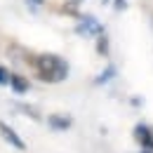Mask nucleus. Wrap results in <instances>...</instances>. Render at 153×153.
I'll list each match as a JSON object with an SVG mask.
<instances>
[{"label":"nucleus","mask_w":153,"mask_h":153,"mask_svg":"<svg viewBox=\"0 0 153 153\" xmlns=\"http://www.w3.org/2000/svg\"><path fill=\"white\" fill-rule=\"evenodd\" d=\"M0 134H2V139H5L7 144H12L17 151H26V144H24V139H21V137L14 132V130H12L7 123H2V120H0Z\"/></svg>","instance_id":"obj_3"},{"label":"nucleus","mask_w":153,"mask_h":153,"mask_svg":"<svg viewBox=\"0 0 153 153\" xmlns=\"http://www.w3.org/2000/svg\"><path fill=\"white\" fill-rule=\"evenodd\" d=\"M134 139H137V144L141 146V151H151L153 153V130L149 125H144V123H139L137 127H134Z\"/></svg>","instance_id":"obj_2"},{"label":"nucleus","mask_w":153,"mask_h":153,"mask_svg":"<svg viewBox=\"0 0 153 153\" xmlns=\"http://www.w3.org/2000/svg\"><path fill=\"white\" fill-rule=\"evenodd\" d=\"M33 68H36V76L45 82H61L68 76V64L66 59L57 57V54H36L31 59Z\"/></svg>","instance_id":"obj_1"},{"label":"nucleus","mask_w":153,"mask_h":153,"mask_svg":"<svg viewBox=\"0 0 153 153\" xmlns=\"http://www.w3.org/2000/svg\"><path fill=\"white\" fill-rule=\"evenodd\" d=\"M10 87H12L17 94H26V92L31 90L28 80H26L24 76H19V73H12V76H10Z\"/></svg>","instance_id":"obj_5"},{"label":"nucleus","mask_w":153,"mask_h":153,"mask_svg":"<svg viewBox=\"0 0 153 153\" xmlns=\"http://www.w3.org/2000/svg\"><path fill=\"white\" fill-rule=\"evenodd\" d=\"M141 153H151V151H141Z\"/></svg>","instance_id":"obj_10"},{"label":"nucleus","mask_w":153,"mask_h":153,"mask_svg":"<svg viewBox=\"0 0 153 153\" xmlns=\"http://www.w3.org/2000/svg\"><path fill=\"white\" fill-rule=\"evenodd\" d=\"M10 76H12V73H10L5 66H0V85H2V87H7V85H10Z\"/></svg>","instance_id":"obj_7"},{"label":"nucleus","mask_w":153,"mask_h":153,"mask_svg":"<svg viewBox=\"0 0 153 153\" xmlns=\"http://www.w3.org/2000/svg\"><path fill=\"white\" fill-rule=\"evenodd\" d=\"M101 24L94 17H82V21L78 24V33L80 36H101Z\"/></svg>","instance_id":"obj_4"},{"label":"nucleus","mask_w":153,"mask_h":153,"mask_svg":"<svg viewBox=\"0 0 153 153\" xmlns=\"http://www.w3.org/2000/svg\"><path fill=\"white\" fill-rule=\"evenodd\" d=\"M106 52H108V40H99V54H106Z\"/></svg>","instance_id":"obj_8"},{"label":"nucleus","mask_w":153,"mask_h":153,"mask_svg":"<svg viewBox=\"0 0 153 153\" xmlns=\"http://www.w3.org/2000/svg\"><path fill=\"white\" fill-rule=\"evenodd\" d=\"M26 2H28V5L36 10V7H40V2H42V0H26Z\"/></svg>","instance_id":"obj_9"},{"label":"nucleus","mask_w":153,"mask_h":153,"mask_svg":"<svg viewBox=\"0 0 153 153\" xmlns=\"http://www.w3.org/2000/svg\"><path fill=\"white\" fill-rule=\"evenodd\" d=\"M50 125L54 130H68L71 127V118H64V115H50Z\"/></svg>","instance_id":"obj_6"}]
</instances>
